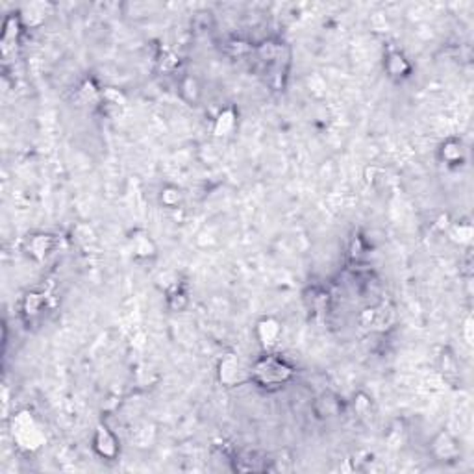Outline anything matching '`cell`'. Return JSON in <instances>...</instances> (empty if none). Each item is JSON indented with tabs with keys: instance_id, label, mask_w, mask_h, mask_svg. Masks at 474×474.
<instances>
[{
	"instance_id": "ba28073f",
	"label": "cell",
	"mask_w": 474,
	"mask_h": 474,
	"mask_svg": "<svg viewBox=\"0 0 474 474\" xmlns=\"http://www.w3.org/2000/svg\"><path fill=\"white\" fill-rule=\"evenodd\" d=\"M439 160L448 167H460L465 161V147L461 139L448 138L445 139L439 147Z\"/></svg>"
},
{
	"instance_id": "9c48e42d",
	"label": "cell",
	"mask_w": 474,
	"mask_h": 474,
	"mask_svg": "<svg viewBox=\"0 0 474 474\" xmlns=\"http://www.w3.org/2000/svg\"><path fill=\"white\" fill-rule=\"evenodd\" d=\"M130 244L134 250V256L139 259H153L158 254V247L153 237L145 230H134L130 234Z\"/></svg>"
},
{
	"instance_id": "9a60e30c",
	"label": "cell",
	"mask_w": 474,
	"mask_h": 474,
	"mask_svg": "<svg viewBox=\"0 0 474 474\" xmlns=\"http://www.w3.org/2000/svg\"><path fill=\"white\" fill-rule=\"evenodd\" d=\"M102 101H106L110 106H125V95L119 91V89L115 88H106L104 91H102Z\"/></svg>"
},
{
	"instance_id": "3957f363",
	"label": "cell",
	"mask_w": 474,
	"mask_h": 474,
	"mask_svg": "<svg viewBox=\"0 0 474 474\" xmlns=\"http://www.w3.org/2000/svg\"><path fill=\"white\" fill-rule=\"evenodd\" d=\"M93 450L97 452V456H101L102 460H115L119 456L120 447H119V439L115 438V433L108 428L106 424H98L93 433Z\"/></svg>"
},
{
	"instance_id": "277c9868",
	"label": "cell",
	"mask_w": 474,
	"mask_h": 474,
	"mask_svg": "<svg viewBox=\"0 0 474 474\" xmlns=\"http://www.w3.org/2000/svg\"><path fill=\"white\" fill-rule=\"evenodd\" d=\"M256 337L265 350H271L278 345L282 337V324L274 317H262L256 324Z\"/></svg>"
},
{
	"instance_id": "8992f818",
	"label": "cell",
	"mask_w": 474,
	"mask_h": 474,
	"mask_svg": "<svg viewBox=\"0 0 474 474\" xmlns=\"http://www.w3.org/2000/svg\"><path fill=\"white\" fill-rule=\"evenodd\" d=\"M56 239L51 234H36L24 241V250L36 262H45L48 254L54 250Z\"/></svg>"
},
{
	"instance_id": "7a4b0ae2",
	"label": "cell",
	"mask_w": 474,
	"mask_h": 474,
	"mask_svg": "<svg viewBox=\"0 0 474 474\" xmlns=\"http://www.w3.org/2000/svg\"><path fill=\"white\" fill-rule=\"evenodd\" d=\"M11 438L19 450L36 452L45 445V432L28 410L19 411L11 419Z\"/></svg>"
},
{
	"instance_id": "5bb4252c",
	"label": "cell",
	"mask_w": 474,
	"mask_h": 474,
	"mask_svg": "<svg viewBox=\"0 0 474 474\" xmlns=\"http://www.w3.org/2000/svg\"><path fill=\"white\" fill-rule=\"evenodd\" d=\"M180 93H182V97H184L187 102H197L198 95H200L197 80L189 78V76L182 80V83H180Z\"/></svg>"
},
{
	"instance_id": "7c38bea8",
	"label": "cell",
	"mask_w": 474,
	"mask_h": 474,
	"mask_svg": "<svg viewBox=\"0 0 474 474\" xmlns=\"http://www.w3.org/2000/svg\"><path fill=\"white\" fill-rule=\"evenodd\" d=\"M158 198H160V204L163 207H167V210H176L180 204L184 202V193H182V189L176 187V185L167 184L160 189Z\"/></svg>"
},
{
	"instance_id": "5b68a950",
	"label": "cell",
	"mask_w": 474,
	"mask_h": 474,
	"mask_svg": "<svg viewBox=\"0 0 474 474\" xmlns=\"http://www.w3.org/2000/svg\"><path fill=\"white\" fill-rule=\"evenodd\" d=\"M217 376H219V382L226 387H234L237 386V383H241V380H243V369H241L237 356L226 354L225 358L219 361Z\"/></svg>"
},
{
	"instance_id": "52a82bcc",
	"label": "cell",
	"mask_w": 474,
	"mask_h": 474,
	"mask_svg": "<svg viewBox=\"0 0 474 474\" xmlns=\"http://www.w3.org/2000/svg\"><path fill=\"white\" fill-rule=\"evenodd\" d=\"M430 448H432V454L439 461H454L460 456L458 441L448 432H439L432 441V445H430Z\"/></svg>"
},
{
	"instance_id": "6da1fadb",
	"label": "cell",
	"mask_w": 474,
	"mask_h": 474,
	"mask_svg": "<svg viewBox=\"0 0 474 474\" xmlns=\"http://www.w3.org/2000/svg\"><path fill=\"white\" fill-rule=\"evenodd\" d=\"M295 374L293 365L287 364L286 359L277 354H265L252 365L250 378L252 382L265 389H274L287 383Z\"/></svg>"
},
{
	"instance_id": "30bf717a",
	"label": "cell",
	"mask_w": 474,
	"mask_h": 474,
	"mask_svg": "<svg viewBox=\"0 0 474 474\" xmlns=\"http://www.w3.org/2000/svg\"><path fill=\"white\" fill-rule=\"evenodd\" d=\"M383 69H386V73L389 74L391 78H406V76H410L411 73V63L401 51L393 48V51H389L386 54Z\"/></svg>"
},
{
	"instance_id": "4fadbf2b",
	"label": "cell",
	"mask_w": 474,
	"mask_h": 474,
	"mask_svg": "<svg viewBox=\"0 0 474 474\" xmlns=\"http://www.w3.org/2000/svg\"><path fill=\"white\" fill-rule=\"evenodd\" d=\"M45 308V297L37 295V293H28L24 297L23 302V311L28 315V317H37V315L41 314V309Z\"/></svg>"
},
{
	"instance_id": "8fae6325",
	"label": "cell",
	"mask_w": 474,
	"mask_h": 474,
	"mask_svg": "<svg viewBox=\"0 0 474 474\" xmlns=\"http://www.w3.org/2000/svg\"><path fill=\"white\" fill-rule=\"evenodd\" d=\"M235 128H237V113H235L234 108H226L217 115L215 125H213V134L217 138H228V135L234 134Z\"/></svg>"
}]
</instances>
